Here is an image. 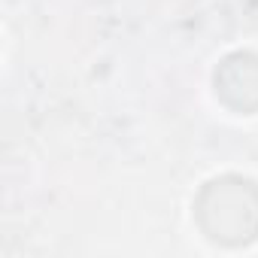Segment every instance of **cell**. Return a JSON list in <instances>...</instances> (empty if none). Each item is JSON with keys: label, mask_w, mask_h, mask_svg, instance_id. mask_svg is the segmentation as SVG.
<instances>
[{"label": "cell", "mask_w": 258, "mask_h": 258, "mask_svg": "<svg viewBox=\"0 0 258 258\" xmlns=\"http://www.w3.org/2000/svg\"><path fill=\"white\" fill-rule=\"evenodd\" d=\"M195 216L204 234L225 246H243L258 237V188L240 176H222L201 188Z\"/></svg>", "instance_id": "6da1fadb"}, {"label": "cell", "mask_w": 258, "mask_h": 258, "mask_svg": "<svg viewBox=\"0 0 258 258\" xmlns=\"http://www.w3.org/2000/svg\"><path fill=\"white\" fill-rule=\"evenodd\" d=\"M216 94L234 112H258V55L234 52L216 70Z\"/></svg>", "instance_id": "7a4b0ae2"}]
</instances>
